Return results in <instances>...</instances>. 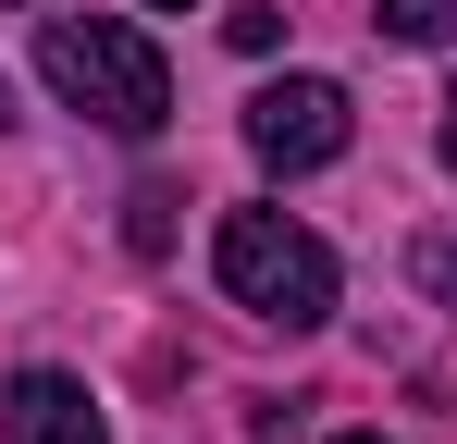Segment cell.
I'll list each match as a JSON object with an SVG mask.
<instances>
[{
	"label": "cell",
	"instance_id": "obj_1",
	"mask_svg": "<svg viewBox=\"0 0 457 444\" xmlns=\"http://www.w3.org/2000/svg\"><path fill=\"white\" fill-rule=\"evenodd\" d=\"M37 74L75 99L87 124H112V136H161L173 124V62L137 25H112V12H50L37 25Z\"/></svg>",
	"mask_w": 457,
	"mask_h": 444
},
{
	"label": "cell",
	"instance_id": "obj_2",
	"mask_svg": "<svg viewBox=\"0 0 457 444\" xmlns=\"http://www.w3.org/2000/svg\"><path fill=\"white\" fill-rule=\"evenodd\" d=\"M211 272L247 321H272V333H309V321H334V247L285 210H223L211 234Z\"/></svg>",
	"mask_w": 457,
	"mask_h": 444
},
{
	"label": "cell",
	"instance_id": "obj_3",
	"mask_svg": "<svg viewBox=\"0 0 457 444\" xmlns=\"http://www.w3.org/2000/svg\"><path fill=\"white\" fill-rule=\"evenodd\" d=\"M247 148H260L272 173H321V160H346V86H334V74H285V86H260V99H247Z\"/></svg>",
	"mask_w": 457,
	"mask_h": 444
},
{
	"label": "cell",
	"instance_id": "obj_4",
	"mask_svg": "<svg viewBox=\"0 0 457 444\" xmlns=\"http://www.w3.org/2000/svg\"><path fill=\"white\" fill-rule=\"evenodd\" d=\"M0 432L12 444H112V420H99V395L75 370H12L0 382Z\"/></svg>",
	"mask_w": 457,
	"mask_h": 444
},
{
	"label": "cell",
	"instance_id": "obj_5",
	"mask_svg": "<svg viewBox=\"0 0 457 444\" xmlns=\"http://www.w3.org/2000/svg\"><path fill=\"white\" fill-rule=\"evenodd\" d=\"M371 25H383V37H408V50H457V0H383Z\"/></svg>",
	"mask_w": 457,
	"mask_h": 444
},
{
	"label": "cell",
	"instance_id": "obj_6",
	"mask_svg": "<svg viewBox=\"0 0 457 444\" xmlns=\"http://www.w3.org/2000/svg\"><path fill=\"white\" fill-rule=\"evenodd\" d=\"M223 37H235V50H272V37H285V12H272V0H235Z\"/></svg>",
	"mask_w": 457,
	"mask_h": 444
},
{
	"label": "cell",
	"instance_id": "obj_7",
	"mask_svg": "<svg viewBox=\"0 0 457 444\" xmlns=\"http://www.w3.org/2000/svg\"><path fill=\"white\" fill-rule=\"evenodd\" d=\"M420 284H433V296H457V234H433V247H420Z\"/></svg>",
	"mask_w": 457,
	"mask_h": 444
},
{
	"label": "cell",
	"instance_id": "obj_8",
	"mask_svg": "<svg viewBox=\"0 0 457 444\" xmlns=\"http://www.w3.org/2000/svg\"><path fill=\"white\" fill-rule=\"evenodd\" d=\"M445 173H457V86H445Z\"/></svg>",
	"mask_w": 457,
	"mask_h": 444
},
{
	"label": "cell",
	"instance_id": "obj_9",
	"mask_svg": "<svg viewBox=\"0 0 457 444\" xmlns=\"http://www.w3.org/2000/svg\"><path fill=\"white\" fill-rule=\"evenodd\" d=\"M334 444H383V432H334Z\"/></svg>",
	"mask_w": 457,
	"mask_h": 444
},
{
	"label": "cell",
	"instance_id": "obj_10",
	"mask_svg": "<svg viewBox=\"0 0 457 444\" xmlns=\"http://www.w3.org/2000/svg\"><path fill=\"white\" fill-rule=\"evenodd\" d=\"M0 124H12V86H0Z\"/></svg>",
	"mask_w": 457,
	"mask_h": 444
},
{
	"label": "cell",
	"instance_id": "obj_11",
	"mask_svg": "<svg viewBox=\"0 0 457 444\" xmlns=\"http://www.w3.org/2000/svg\"><path fill=\"white\" fill-rule=\"evenodd\" d=\"M161 12H186V0H161Z\"/></svg>",
	"mask_w": 457,
	"mask_h": 444
}]
</instances>
